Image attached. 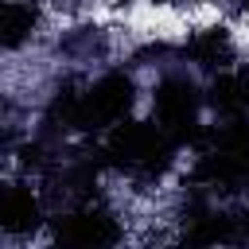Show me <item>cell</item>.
<instances>
[{
	"label": "cell",
	"instance_id": "5",
	"mask_svg": "<svg viewBox=\"0 0 249 249\" xmlns=\"http://www.w3.org/2000/svg\"><path fill=\"white\" fill-rule=\"evenodd\" d=\"M121 233H124L121 222L105 206H93V202H78L54 222V241L70 249H109L121 241Z\"/></svg>",
	"mask_w": 249,
	"mask_h": 249
},
{
	"label": "cell",
	"instance_id": "8",
	"mask_svg": "<svg viewBox=\"0 0 249 249\" xmlns=\"http://www.w3.org/2000/svg\"><path fill=\"white\" fill-rule=\"evenodd\" d=\"M39 27V8L35 0H4V16H0V39H4V51H19Z\"/></svg>",
	"mask_w": 249,
	"mask_h": 249
},
{
	"label": "cell",
	"instance_id": "7",
	"mask_svg": "<svg viewBox=\"0 0 249 249\" xmlns=\"http://www.w3.org/2000/svg\"><path fill=\"white\" fill-rule=\"evenodd\" d=\"M233 39L226 27H202V31H191L187 43H183V58L206 74H226L230 62H233Z\"/></svg>",
	"mask_w": 249,
	"mask_h": 249
},
{
	"label": "cell",
	"instance_id": "3",
	"mask_svg": "<svg viewBox=\"0 0 249 249\" xmlns=\"http://www.w3.org/2000/svg\"><path fill=\"white\" fill-rule=\"evenodd\" d=\"M202 101H206V97L198 93V86H195L187 74L167 70V74L156 78L152 117H156V124H160L179 148H183V144H198V140H202V121H198Z\"/></svg>",
	"mask_w": 249,
	"mask_h": 249
},
{
	"label": "cell",
	"instance_id": "1",
	"mask_svg": "<svg viewBox=\"0 0 249 249\" xmlns=\"http://www.w3.org/2000/svg\"><path fill=\"white\" fill-rule=\"evenodd\" d=\"M191 179L202 191H222V195H237L249 187V121H245V113L226 117V124L214 132H202L198 163H195Z\"/></svg>",
	"mask_w": 249,
	"mask_h": 249
},
{
	"label": "cell",
	"instance_id": "6",
	"mask_svg": "<svg viewBox=\"0 0 249 249\" xmlns=\"http://www.w3.org/2000/svg\"><path fill=\"white\" fill-rule=\"evenodd\" d=\"M43 226V195L27 183H4L0 191V230L12 237H27Z\"/></svg>",
	"mask_w": 249,
	"mask_h": 249
},
{
	"label": "cell",
	"instance_id": "9",
	"mask_svg": "<svg viewBox=\"0 0 249 249\" xmlns=\"http://www.w3.org/2000/svg\"><path fill=\"white\" fill-rule=\"evenodd\" d=\"M101 47H105V39H101L97 27H78V31H70V35L62 39V54H70L74 62H89V58H97Z\"/></svg>",
	"mask_w": 249,
	"mask_h": 249
},
{
	"label": "cell",
	"instance_id": "10",
	"mask_svg": "<svg viewBox=\"0 0 249 249\" xmlns=\"http://www.w3.org/2000/svg\"><path fill=\"white\" fill-rule=\"evenodd\" d=\"M233 82H237V93H241V105H245V113H249V62L233 74Z\"/></svg>",
	"mask_w": 249,
	"mask_h": 249
},
{
	"label": "cell",
	"instance_id": "2",
	"mask_svg": "<svg viewBox=\"0 0 249 249\" xmlns=\"http://www.w3.org/2000/svg\"><path fill=\"white\" fill-rule=\"evenodd\" d=\"M175 152H179V144L156 121L152 124L148 121H121L117 128H109L105 148H101L109 167H117L121 175L140 179V183L160 179L175 163Z\"/></svg>",
	"mask_w": 249,
	"mask_h": 249
},
{
	"label": "cell",
	"instance_id": "11",
	"mask_svg": "<svg viewBox=\"0 0 249 249\" xmlns=\"http://www.w3.org/2000/svg\"><path fill=\"white\" fill-rule=\"evenodd\" d=\"M241 8H245V12H249V0H241Z\"/></svg>",
	"mask_w": 249,
	"mask_h": 249
},
{
	"label": "cell",
	"instance_id": "4",
	"mask_svg": "<svg viewBox=\"0 0 249 249\" xmlns=\"http://www.w3.org/2000/svg\"><path fill=\"white\" fill-rule=\"evenodd\" d=\"M132 105H136V82H132V74L109 70V74H101L97 82H89L78 93L74 128L78 132H109L121 121H128Z\"/></svg>",
	"mask_w": 249,
	"mask_h": 249
},
{
	"label": "cell",
	"instance_id": "12",
	"mask_svg": "<svg viewBox=\"0 0 249 249\" xmlns=\"http://www.w3.org/2000/svg\"><path fill=\"white\" fill-rule=\"evenodd\" d=\"M152 4H156V0H152Z\"/></svg>",
	"mask_w": 249,
	"mask_h": 249
}]
</instances>
